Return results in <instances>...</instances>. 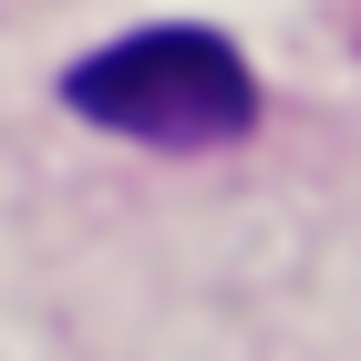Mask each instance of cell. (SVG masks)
I'll use <instances>...</instances> for the list:
<instances>
[{
    "mask_svg": "<svg viewBox=\"0 0 361 361\" xmlns=\"http://www.w3.org/2000/svg\"><path fill=\"white\" fill-rule=\"evenodd\" d=\"M62 93H73V114L114 124V135H145V145H227L258 114L248 62L217 31H135V42L93 52Z\"/></svg>",
    "mask_w": 361,
    "mask_h": 361,
    "instance_id": "6da1fadb",
    "label": "cell"
}]
</instances>
